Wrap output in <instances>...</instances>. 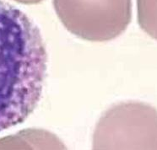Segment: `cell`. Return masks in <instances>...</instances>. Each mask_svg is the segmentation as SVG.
<instances>
[{"mask_svg":"<svg viewBox=\"0 0 157 150\" xmlns=\"http://www.w3.org/2000/svg\"><path fill=\"white\" fill-rule=\"evenodd\" d=\"M14 1L23 4H36L42 2L43 0H14Z\"/></svg>","mask_w":157,"mask_h":150,"instance_id":"obj_5","label":"cell"},{"mask_svg":"<svg viewBox=\"0 0 157 150\" xmlns=\"http://www.w3.org/2000/svg\"><path fill=\"white\" fill-rule=\"evenodd\" d=\"M48 52L37 25L0 0V132L24 122L41 99Z\"/></svg>","mask_w":157,"mask_h":150,"instance_id":"obj_1","label":"cell"},{"mask_svg":"<svg viewBox=\"0 0 157 150\" xmlns=\"http://www.w3.org/2000/svg\"><path fill=\"white\" fill-rule=\"evenodd\" d=\"M94 149H157V111L138 101L112 106L100 118Z\"/></svg>","mask_w":157,"mask_h":150,"instance_id":"obj_2","label":"cell"},{"mask_svg":"<svg viewBox=\"0 0 157 150\" xmlns=\"http://www.w3.org/2000/svg\"><path fill=\"white\" fill-rule=\"evenodd\" d=\"M137 17L140 28L157 40V0H136Z\"/></svg>","mask_w":157,"mask_h":150,"instance_id":"obj_4","label":"cell"},{"mask_svg":"<svg viewBox=\"0 0 157 150\" xmlns=\"http://www.w3.org/2000/svg\"><path fill=\"white\" fill-rule=\"evenodd\" d=\"M52 4L64 27L86 41L115 39L132 20V0H53Z\"/></svg>","mask_w":157,"mask_h":150,"instance_id":"obj_3","label":"cell"}]
</instances>
